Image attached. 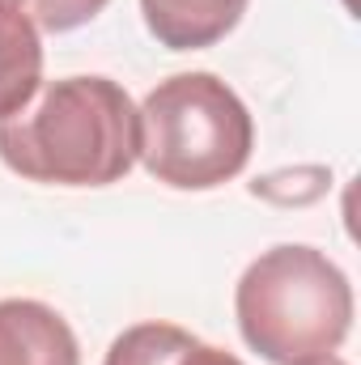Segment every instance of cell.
Returning <instances> with one entry per match:
<instances>
[{"instance_id": "obj_7", "label": "cell", "mask_w": 361, "mask_h": 365, "mask_svg": "<svg viewBox=\"0 0 361 365\" xmlns=\"http://www.w3.org/2000/svg\"><path fill=\"white\" fill-rule=\"evenodd\" d=\"M43 86V43L30 13L0 21V119L17 115Z\"/></svg>"}, {"instance_id": "obj_2", "label": "cell", "mask_w": 361, "mask_h": 365, "mask_svg": "<svg viewBox=\"0 0 361 365\" xmlns=\"http://www.w3.org/2000/svg\"><path fill=\"white\" fill-rule=\"evenodd\" d=\"M243 340L272 365L332 357L353 327V284L323 251L285 242L243 272L234 289Z\"/></svg>"}, {"instance_id": "obj_8", "label": "cell", "mask_w": 361, "mask_h": 365, "mask_svg": "<svg viewBox=\"0 0 361 365\" xmlns=\"http://www.w3.org/2000/svg\"><path fill=\"white\" fill-rule=\"evenodd\" d=\"M102 9H106V0H30V21L51 34H68V30L93 21Z\"/></svg>"}, {"instance_id": "obj_3", "label": "cell", "mask_w": 361, "mask_h": 365, "mask_svg": "<svg viewBox=\"0 0 361 365\" xmlns=\"http://www.w3.org/2000/svg\"><path fill=\"white\" fill-rule=\"evenodd\" d=\"M141 162L175 191H213L238 179L255 149L247 102L213 73H175L145 93Z\"/></svg>"}, {"instance_id": "obj_9", "label": "cell", "mask_w": 361, "mask_h": 365, "mask_svg": "<svg viewBox=\"0 0 361 365\" xmlns=\"http://www.w3.org/2000/svg\"><path fill=\"white\" fill-rule=\"evenodd\" d=\"M21 4H26V0H0V21L13 17V13H21Z\"/></svg>"}, {"instance_id": "obj_4", "label": "cell", "mask_w": 361, "mask_h": 365, "mask_svg": "<svg viewBox=\"0 0 361 365\" xmlns=\"http://www.w3.org/2000/svg\"><path fill=\"white\" fill-rule=\"evenodd\" d=\"M0 365H81V344L56 306L34 297H4Z\"/></svg>"}, {"instance_id": "obj_1", "label": "cell", "mask_w": 361, "mask_h": 365, "mask_svg": "<svg viewBox=\"0 0 361 365\" xmlns=\"http://www.w3.org/2000/svg\"><path fill=\"white\" fill-rule=\"evenodd\" d=\"M141 158V110L111 77H64L0 119V162L47 187H106Z\"/></svg>"}, {"instance_id": "obj_10", "label": "cell", "mask_w": 361, "mask_h": 365, "mask_svg": "<svg viewBox=\"0 0 361 365\" xmlns=\"http://www.w3.org/2000/svg\"><path fill=\"white\" fill-rule=\"evenodd\" d=\"M310 365H349V361H340V357H323V361H310Z\"/></svg>"}, {"instance_id": "obj_6", "label": "cell", "mask_w": 361, "mask_h": 365, "mask_svg": "<svg viewBox=\"0 0 361 365\" xmlns=\"http://www.w3.org/2000/svg\"><path fill=\"white\" fill-rule=\"evenodd\" d=\"M102 365H243L234 353L204 344L200 336L175 323H136L119 331L106 349Z\"/></svg>"}, {"instance_id": "obj_5", "label": "cell", "mask_w": 361, "mask_h": 365, "mask_svg": "<svg viewBox=\"0 0 361 365\" xmlns=\"http://www.w3.org/2000/svg\"><path fill=\"white\" fill-rule=\"evenodd\" d=\"M149 34L171 51L221 43L247 13V0H141Z\"/></svg>"}]
</instances>
